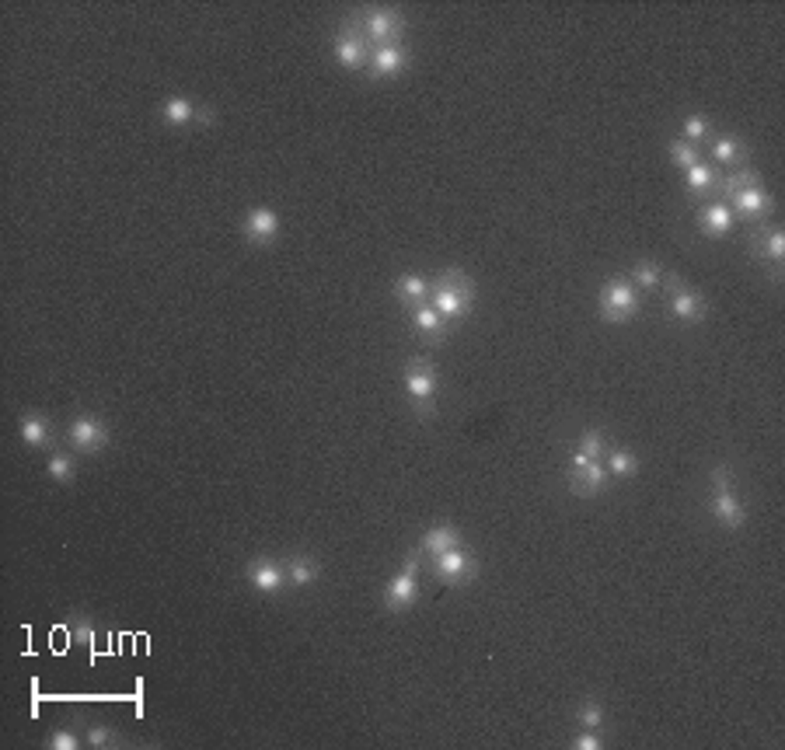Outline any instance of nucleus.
Here are the masks:
<instances>
[{
  "label": "nucleus",
  "mask_w": 785,
  "mask_h": 750,
  "mask_svg": "<svg viewBox=\"0 0 785 750\" xmlns=\"http://www.w3.org/2000/svg\"><path fill=\"white\" fill-rule=\"evenodd\" d=\"M475 283L461 273V269H444L433 283H430V307L444 318V321H464L475 311Z\"/></svg>",
  "instance_id": "f257e3e1"
},
{
  "label": "nucleus",
  "mask_w": 785,
  "mask_h": 750,
  "mask_svg": "<svg viewBox=\"0 0 785 750\" xmlns=\"http://www.w3.org/2000/svg\"><path fill=\"white\" fill-rule=\"evenodd\" d=\"M356 28L367 35V43L377 46H401V32H405V14L398 7H367L360 11V18H353Z\"/></svg>",
  "instance_id": "f03ea898"
},
{
  "label": "nucleus",
  "mask_w": 785,
  "mask_h": 750,
  "mask_svg": "<svg viewBox=\"0 0 785 750\" xmlns=\"http://www.w3.org/2000/svg\"><path fill=\"white\" fill-rule=\"evenodd\" d=\"M405 391L416 402V415L430 419L433 415V398H437V370L430 360H408L405 363Z\"/></svg>",
  "instance_id": "7ed1b4c3"
},
{
  "label": "nucleus",
  "mask_w": 785,
  "mask_h": 750,
  "mask_svg": "<svg viewBox=\"0 0 785 750\" xmlns=\"http://www.w3.org/2000/svg\"><path fill=\"white\" fill-rule=\"evenodd\" d=\"M601 318L604 321H611V325H625V321H632L635 314H639V290L632 287L628 280H608L604 287H601Z\"/></svg>",
  "instance_id": "20e7f679"
},
{
  "label": "nucleus",
  "mask_w": 785,
  "mask_h": 750,
  "mask_svg": "<svg viewBox=\"0 0 785 750\" xmlns=\"http://www.w3.org/2000/svg\"><path fill=\"white\" fill-rule=\"evenodd\" d=\"M419 573H423V552H412L401 566V573L385 586V611L401 615L416 604V593H419Z\"/></svg>",
  "instance_id": "39448f33"
},
{
  "label": "nucleus",
  "mask_w": 785,
  "mask_h": 750,
  "mask_svg": "<svg viewBox=\"0 0 785 750\" xmlns=\"http://www.w3.org/2000/svg\"><path fill=\"white\" fill-rule=\"evenodd\" d=\"M336 46H332V57L338 59V66H346V70H363L367 63H370V53H374V46L367 43V35L356 28V21L349 18L342 28H338V35L332 39Z\"/></svg>",
  "instance_id": "423d86ee"
},
{
  "label": "nucleus",
  "mask_w": 785,
  "mask_h": 750,
  "mask_svg": "<svg viewBox=\"0 0 785 750\" xmlns=\"http://www.w3.org/2000/svg\"><path fill=\"white\" fill-rule=\"evenodd\" d=\"M565 482L576 496H601L608 485V468H604V461H590L583 454H572V461L565 464Z\"/></svg>",
  "instance_id": "0eeeda50"
},
{
  "label": "nucleus",
  "mask_w": 785,
  "mask_h": 750,
  "mask_svg": "<svg viewBox=\"0 0 785 750\" xmlns=\"http://www.w3.org/2000/svg\"><path fill=\"white\" fill-rule=\"evenodd\" d=\"M66 440H70V447L81 451V454H98V451L109 447L113 433H109V426H105L98 415H77V419L66 426Z\"/></svg>",
  "instance_id": "6e6552de"
},
{
  "label": "nucleus",
  "mask_w": 785,
  "mask_h": 750,
  "mask_svg": "<svg viewBox=\"0 0 785 750\" xmlns=\"http://www.w3.org/2000/svg\"><path fill=\"white\" fill-rule=\"evenodd\" d=\"M723 203L733 210L736 220H761V217H768V213L775 210V196H772L765 185L736 189V192H729Z\"/></svg>",
  "instance_id": "1a4fd4ad"
},
{
  "label": "nucleus",
  "mask_w": 785,
  "mask_h": 750,
  "mask_svg": "<svg viewBox=\"0 0 785 750\" xmlns=\"http://www.w3.org/2000/svg\"><path fill=\"white\" fill-rule=\"evenodd\" d=\"M430 573L440 579L444 586H461V583L475 579V562H471V555L457 545V548H450V552L430 555Z\"/></svg>",
  "instance_id": "9d476101"
},
{
  "label": "nucleus",
  "mask_w": 785,
  "mask_h": 750,
  "mask_svg": "<svg viewBox=\"0 0 785 750\" xmlns=\"http://www.w3.org/2000/svg\"><path fill=\"white\" fill-rule=\"evenodd\" d=\"M671 314L684 325H698L709 314V304L698 290H691L688 283H680L677 276L671 280Z\"/></svg>",
  "instance_id": "9b49d317"
},
{
  "label": "nucleus",
  "mask_w": 785,
  "mask_h": 750,
  "mask_svg": "<svg viewBox=\"0 0 785 750\" xmlns=\"http://www.w3.org/2000/svg\"><path fill=\"white\" fill-rule=\"evenodd\" d=\"M245 579H248V586H252V590H259V593H276V590H283V586H286L283 562L269 559V555H262V559L248 562V566H245Z\"/></svg>",
  "instance_id": "f8f14e48"
},
{
  "label": "nucleus",
  "mask_w": 785,
  "mask_h": 750,
  "mask_svg": "<svg viewBox=\"0 0 785 750\" xmlns=\"http://www.w3.org/2000/svg\"><path fill=\"white\" fill-rule=\"evenodd\" d=\"M370 77L374 81H392V77H401L408 70V50L405 46H377L370 53V63H367Z\"/></svg>",
  "instance_id": "ddd939ff"
},
{
  "label": "nucleus",
  "mask_w": 785,
  "mask_h": 750,
  "mask_svg": "<svg viewBox=\"0 0 785 750\" xmlns=\"http://www.w3.org/2000/svg\"><path fill=\"white\" fill-rule=\"evenodd\" d=\"M280 234V213L269 206H252L245 213V237L252 244H273Z\"/></svg>",
  "instance_id": "4468645a"
},
{
  "label": "nucleus",
  "mask_w": 785,
  "mask_h": 750,
  "mask_svg": "<svg viewBox=\"0 0 785 750\" xmlns=\"http://www.w3.org/2000/svg\"><path fill=\"white\" fill-rule=\"evenodd\" d=\"M412 314V332L423 339V343H444L450 332V321H444L430 304H423V307H416V311H408Z\"/></svg>",
  "instance_id": "2eb2a0df"
},
{
  "label": "nucleus",
  "mask_w": 785,
  "mask_h": 750,
  "mask_svg": "<svg viewBox=\"0 0 785 750\" xmlns=\"http://www.w3.org/2000/svg\"><path fill=\"white\" fill-rule=\"evenodd\" d=\"M712 517L719 520V527H727V530H740L743 520H747V510H743V503L736 499L733 489H716V496H712Z\"/></svg>",
  "instance_id": "dca6fc26"
},
{
  "label": "nucleus",
  "mask_w": 785,
  "mask_h": 750,
  "mask_svg": "<svg viewBox=\"0 0 785 750\" xmlns=\"http://www.w3.org/2000/svg\"><path fill=\"white\" fill-rule=\"evenodd\" d=\"M733 224H736V217H733V210H729L723 199H712V203H705V206L698 210V228L709 234V237H723V234L733 231Z\"/></svg>",
  "instance_id": "f3484780"
},
{
  "label": "nucleus",
  "mask_w": 785,
  "mask_h": 750,
  "mask_svg": "<svg viewBox=\"0 0 785 750\" xmlns=\"http://www.w3.org/2000/svg\"><path fill=\"white\" fill-rule=\"evenodd\" d=\"M18 433H21V444H25V447H46V444H53V422H50L46 415H39V412L21 415Z\"/></svg>",
  "instance_id": "a211bd4d"
},
{
  "label": "nucleus",
  "mask_w": 785,
  "mask_h": 750,
  "mask_svg": "<svg viewBox=\"0 0 785 750\" xmlns=\"http://www.w3.org/2000/svg\"><path fill=\"white\" fill-rule=\"evenodd\" d=\"M716 182H719V174H716V165H709V161H698V165H691L688 172H684V189H688V196H712L716 192Z\"/></svg>",
  "instance_id": "6ab92c4d"
},
{
  "label": "nucleus",
  "mask_w": 785,
  "mask_h": 750,
  "mask_svg": "<svg viewBox=\"0 0 785 750\" xmlns=\"http://www.w3.org/2000/svg\"><path fill=\"white\" fill-rule=\"evenodd\" d=\"M283 573H286V583H290V586H311V583H318V576H322V566H318L311 555H290V559L283 562Z\"/></svg>",
  "instance_id": "aec40b11"
},
{
  "label": "nucleus",
  "mask_w": 785,
  "mask_h": 750,
  "mask_svg": "<svg viewBox=\"0 0 785 750\" xmlns=\"http://www.w3.org/2000/svg\"><path fill=\"white\" fill-rule=\"evenodd\" d=\"M754 237H758V241H754V251L765 255L772 266H782V259H785V231L782 228H758Z\"/></svg>",
  "instance_id": "412c9836"
},
{
  "label": "nucleus",
  "mask_w": 785,
  "mask_h": 750,
  "mask_svg": "<svg viewBox=\"0 0 785 750\" xmlns=\"http://www.w3.org/2000/svg\"><path fill=\"white\" fill-rule=\"evenodd\" d=\"M394 297H398L408 311H416V307H423L426 297H430V280H423V276H401V280L394 283Z\"/></svg>",
  "instance_id": "4be33fe9"
},
{
  "label": "nucleus",
  "mask_w": 785,
  "mask_h": 750,
  "mask_svg": "<svg viewBox=\"0 0 785 750\" xmlns=\"http://www.w3.org/2000/svg\"><path fill=\"white\" fill-rule=\"evenodd\" d=\"M461 545V534H457V527H433V530H426L423 534V545H419V552L423 555H440V552H450V548H457Z\"/></svg>",
  "instance_id": "5701e85b"
},
{
  "label": "nucleus",
  "mask_w": 785,
  "mask_h": 750,
  "mask_svg": "<svg viewBox=\"0 0 785 750\" xmlns=\"http://www.w3.org/2000/svg\"><path fill=\"white\" fill-rule=\"evenodd\" d=\"M196 109H199V105H192L189 98L171 95V98L161 102V119H165L168 126H189V122H196Z\"/></svg>",
  "instance_id": "b1692460"
},
{
  "label": "nucleus",
  "mask_w": 785,
  "mask_h": 750,
  "mask_svg": "<svg viewBox=\"0 0 785 750\" xmlns=\"http://www.w3.org/2000/svg\"><path fill=\"white\" fill-rule=\"evenodd\" d=\"M635 290H646V293H653V290L664 287V273H660V266L657 262H649V259H639L635 266H632V280H628Z\"/></svg>",
  "instance_id": "393cba45"
},
{
  "label": "nucleus",
  "mask_w": 785,
  "mask_h": 750,
  "mask_svg": "<svg viewBox=\"0 0 785 750\" xmlns=\"http://www.w3.org/2000/svg\"><path fill=\"white\" fill-rule=\"evenodd\" d=\"M712 161H719V165H743L747 161V147H743V140H736V136H719V140H712Z\"/></svg>",
  "instance_id": "a878e982"
},
{
  "label": "nucleus",
  "mask_w": 785,
  "mask_h": 750,
  "mask_svg": "<svg viewBox=\"0 0 785 750\" xmlns=\"http://www.w3.org/2000/svg\"><path fill=\"white\" fill-rule=\"evenodd\" d=\"M604 458H608V461H604L608 475H615V478H632V475L639 471V458H635L628 447H615V451H608Z\"/></svg>",
  "instance_id": "bb28decb"
},
{
  "label": "nucleus",
  "mask_w": 785,
  "mask_h": 750,
  "mask_svg": "<svg viewBox=\"0 0 785 750\" xmlns=\"http://www.w3.org/2000/svg\"><path fill=\"white\" fill-rule=\"evenodd\" d=\"M667 151H671V161H673V165H677V168H684V172H688L691 165H698V161H702V151H698V143H688V140H680V136L667 143Z\"/></svg>",
  "instance_id": "cd10ccee"
},
{
  "label": "nucleus",
  "mask_w": 785,
  "mask_h": 750,
  "mask_svg": "<svg viewBox=\"0 0 785 750\" xmlns=\"http://www.w3.org/2000/svg\"><path fill=\"white\" fill-rule=\"evenodd\" d=\"M46 475L53 478V482H59V485H66V482H74V475H77V464H74V458L70 454H63V451H57L50 461H46Z\"/></svg>",
  "instance_id": "c85d7f7f"
},
{
  "label": "nucleus",
  "mask_w": 785,
  "mask_h": 750,
  "mask_svg": "<svg viewBox=\"0 0 785 750\" xmlns=\"http://www.w3.org/2000/svg\"><path fill=\"white\" fill-rule=\"evenodd\" d=\"M576 454H583V458H590V461H604V454H608L604 433H601V429H587V433L579 437V451H576Z\"/></svg>",
  "instance_id": "c756f323"
},
{
  "label": "nucleus",
  "mask_w": 785,
  "mask_h": 750,
  "mask_svg": "<svg viewBox=\"0 0 785 750\" xmlns=\"http://www.w3.org/2000/svg\"><path fill=\"white\" fill-rule=\"evenodd\" d=\"M709 133H712L709 116H688L680 122V140H688V143H702Z\"/></svg>",
  "instance_id": "7c9ffc66"
},
{
  "label": "nucleus",
  "mask_w": 785,
  "mask_h": 750,
  "mask_svg": "<svg viewBox=\"0 0 785 750\" xmlns=\"http://www.w3.org/2000/svg\"><path fill=\"white\" fill-rule=\"evenodd\" d=\"M576 719H579V726H583V730H597V726L604 723V705H601V701H594V698H587V701L579 705Z\"/></svg>",
  "instance_id": "2f4dec72"
},
{
  "label": "nucleus",
  "mask_w": 785,
  "mask_h": 750,
  "mask_svg": "<svg viewBox=\"0 0 785 750\" xmlns=\"http://www.w3.org/2000/svg\"><path fill=\"white\" fill-rule=\"evenodd\" d=\"M88 747H113L115 740H119V733H115L113 726H105V723H98V726H91L88 730Z\"/></svg>",
  "instance_id": "473e14b6"
},
{
  "label": "nucleus",
  "mask_w": 785,
  "mask_h": 750,
  "mask_svg": "<svg viewBox=\"0 0 785 750\" xmlns=\"http://www.w3.org/2000/svg\"><path fill=\"white\" fill-rule=\"evenodd\" d=\"M46 747L50 750H77L81 747V737H77L74 730H57V733L46 740Z\"/></svg>",
  "instance_id": "72a5a7b5"
},
{
  "label": "nucleus",
  "mask_w": 785,
  "mask_h": 750,
  "mask_svg": "<svg viewBox=\"0 0 785 750\" xmlns=\"http://www.w3.org/2000/svg\"><path fill=\"white\" fill-rule=\"evenodd\" d=\"M572 747L576 750H601L604 747V740L597 737V730H583V733L572 740Z\"/></svg>",
  "instance_id": "f704fd0d"
},
{
  "label": "nucleus",
  "mask_w": 785,
  "mask_h": 750,
  "mask_svg": "<svg viewBox=\"0 0 785 750\" xmlns=\"http://www.w3.org/2000/svg\"><path fill=\"white\" fill-rule=\"evenodd\" d=\"M712 485H716V489H733V471H729L727 464L712 471Z\"/></svg>",
  "instance_id": "c9c22d12"
},
{
  "label": "nucleus",
  "mask_w": 785,
  "mask_h": 750,
  "mask_svg": "<svg viewBox=\"0 0 785 750\" xmlns=\"http://www.w3.org/2000/svg\"><path fill=\"white\" fill-rule=\"evenodd\" d=\"M196 122H199V126H214V122H217V112H214L210 105H199V109H196Z\"/></svg>",
  "instance_id": "e433bc0d"
}]
</instances>
